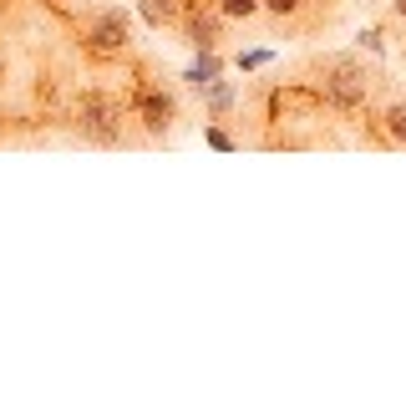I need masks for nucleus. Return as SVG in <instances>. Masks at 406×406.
I'll use <instances>...</instances> for the list:
<instances>
[{
	"label": "nucleus",
	"mask_w": 406,
	"mask_h": 406,
	"mask_svg": "<svg viewBox=\"0 0 406 406\" xmlns=\"http://www.w3.org/2000/svg\"><path fill=\"white\" fill-rule=\"evenodd\" d=\"M142 117H147V127H163L173 117V107H168V97H142Z\"/></svg>",
	"instance_id": "nucleus-4"
},
{
	"label": "nucleus",
	"mask_w": 406,
	"mask_h": 406,
	"mask_svg": "<svg viewBox=\"0 0 406 406\" xmlns=\"http://www.w3.org/2000/svg\"><path fill=\"white\" fill-rule=\"evenodd\" d=\"M92 41H97L102 51H112V46H122V41H127V26H122V15H102L97 26H92Z\"/></svg>",
	"instance_id": "nucleus-3"
},
{
	"label": "nucleus",
	"mask_w": 406,
	"mask_h": 406,
	"mask_svg": "<svg viewBox=\"0 0 406 406\" xmlns=\"http://www.w3.org/2000/svg\"><path fill=\"white\" fill-rule=\"evenodd\" d=\"M224 11H229V15H249L254 0H224Z\"/></svg>",
	"instance_id": "nucleus-5"
},
{
	"label": "nucleus",
	"mask_w": 406,
	"mask_h": 406,
	"mask_svg": "<svg viewBox=\"0 0 406 406\" xmlns=\"http://www.w3.org/2000/svg\"><path fill=\"white\" fill-rule=\"evenodd\" d=\"M401 11H406V0H401Z\"/></svg>",
	"instance_id": "nucleus-8"
},
{
	"label": "nucleus",
	"mask_w": 406,
	"mask_h": 406,
	"mask_svg": "<svg viewBox=\"0 0 406 406\" xmlns=\"http://www.w3.org/2000/svg\"><path fill=\"white\" fill-rule=\"evenodd\" d=\"M391 133L406 137V107H396V112H391Z\"/></svg>",
	"instance_id": "nucleus-6"
},
{
	"label": "nucleus",
	"mask_w": 406,
	"mask_h": 406,
	"mask_svg": "<svg viewBox=\"0 0 406 406\" xmlns=\"http://www.w3.org/2000/svg\"><path fill=\"white\" fill-rule=\"evenodd\" d=\"M330 97H335L340 107L366 102V72L351 67V61H330Z\"/></svg>",
	"instance_id": "nucleus-1"
},
{
	"label": "nucleus",
	"mask_w": 406,
	"mask_h": 406,
	"mask_svg": "<svg viewBox=\"0 0 406 406\" xmlns=\"http://www.w3.org/2000/svg\"><path fill=\"white\" fill-rule=\"evenodd\" d=\"M81 127H87L92 137H112V133H117V102L81 97Z\"/></svg>",
	"instance_id": "nucleus-2"
},
{
	"label": "nucleus",
	"mask_w": 406,
	"mask_h": 406,
	"mask_svg": "<svg viewBox=\"0 0 406 406\" xmlns=\"http://www.w3.org/2000/svg\"><path fill=\"white\" fill-rule=\"evenodd\" d=\"M269 6H274V11H295V0H269Z\"/></svg>",
	"instance_id": "nucleus-7"
}]
</instances>
